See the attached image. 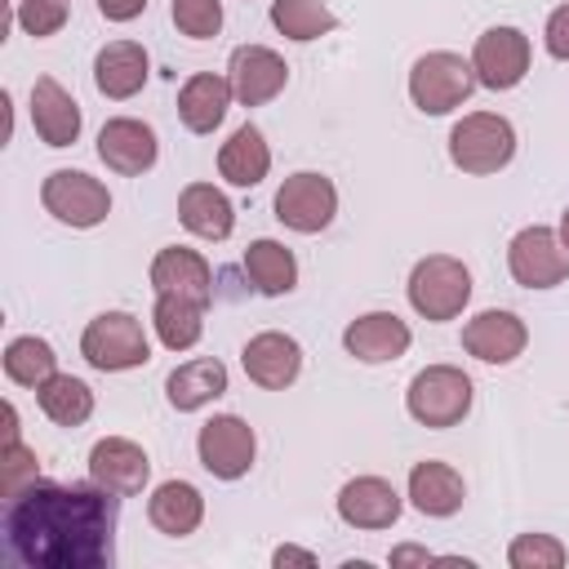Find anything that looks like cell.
I'll use <instances>...</instances> for the list:
<instances>
[{"instance_id": "obj_1", "label": "cell", "mask_w": 569, "mask_h": 569, "mask_svg": "<svg viewBox=\"0 0 569 569\" xmlns=\"http://www.w3.org/2000/svg\"><path fill=\"white\" fill-rule=\"evenodd\" d=\"M116 493L102 485L31 480L4 498V547L27 569L111 565Z\"/></svg>"}, {"instance_id": "obj_2", "label": "cell", "mask_w": 569, "mask_h": 569, "mask_svg": "<svg viewBox=\"0 0 569 569\" xmlns=\"http://www.w3.org/2000/svg\"><path fill=\"white\" fill-rule=\"evenodd\" d=\"M405 293H409V307L422 320L445 325V320H458L462 307L471 302V271L453 253H427V258L413 262Z\"/></svg>"}, {"instance_id": "obj_3", "label": "cell", "mask_w": 569, "mask_h": 569, "mask_svg": "<svg viewBox=\"0 0 569 569\" xmlns=\"http://www.w3.org/2000/svg\"><path fill=\"white\" fill-rule=\"evenodd\" d=\"M449 160L471 178L507 169L516 160V124L498 111H467L449 129Z\"/></svg>"}, {"instance_id": "obj_4", "label": "cell", "mask_w": 569, "mask_h": 569, "mask_svg": "<svg viewBox=\"0 0 569 569\" xmlns=\"http://www.w3.org/2000/svg\"><path fill=\"white\" fill-rule=\"evenodd\" d=\"M471 400H476V387L458 365H427L409 378V391H405L409 418L431 431L458 427L471 413Z\"/></svg>"}, {"instance_id": "obj_5", "label": "cell", "mask_w": 569, "mask_h": 569, "mask_svg": "<svg viewBox=\"0 0 569 569\" xmlns=\"http://www.w3.org/2000/svg\"><path fill=\"white\" fill-rule=\"evenodd\" d=\"M80 356L98 373H124V369H142L151 360V338L133 311H102L84 325Z\"/></svg>"}, {"instance_id": "obj_6", "label": "cell", "mask_w": 569, "mask_h": 569, "mask_svg": "<svg viewBox=\"0 0 569 569\" xmlns=\"http://www.w3.org/2000/svg\"><path fill=\"white\" fill-rule=\"evenodd\" d=\"M471 89H476L471 58L453 49H431L409 67V102L422 116H449L471 98Z\"/></svg>"}, {"instance_id": "obj_7", "label": "cell", "mask_w": 569, "mask_h": 569, "mask_svg": "<svg viewBox=\"0 0 569 569\" xmlns=\"http://www.w3.org/2000/svg\"><path fill=\"white\" fill-rule=\"evenodd\" d=\"M40 204L49 218H58L62 227H76V231H89L98 222H107L111 213V191L84 173V169H53L44 182H40Z\"/></svg>"}, {"instance_id": "obj_8", "label": "cell", "mask_w": 569, "mask_h": 569, "mask_svg": "<svg viewBox=\"0 0 569 569\" xmlns=\"http://www.w3.org/2000/svg\"><path fill=\"white\" fill-rule=\"evenodd\" d=\"M507 271L525 289H556L569 280V249L556 227H520L507 244Z\"/></svg>"}, {"instance_id": "obj_9", "label": "cell", "mask_w": 569, "mask_h": 569, "mask_svg": "<svg viewBox=\"0 0 569 569\" xmlns=\"http://www.w3.org/2000/svg\"><path fill=\"white\" fill-rule=\"evenodd\" d=\"M333 213H338V187L316 169H298L276 187V218L298 236L325 231Z\"/></svg>"}, {"instance_id": "obj_10", "label": "cell", "mask_w": 569, "mask_h": 569, "mask_svg": "<svg viewBox=\"0 0 569 569\" xmlns=\"http://www.w3.org/2000/svg\"><path fill=\"white\" fill-rule=\"evenodd\" d=\"M196 453L213 480H240L258 458V436L240 413H213L196 436Z\"/></svg>"}, {"instance_id": "obj_11", "label": "cell", "mask_w": 569, "mask_h": 569, "mask_svg": "<svg viewBox=\"0 0 569 569\" xmlns=\"http://www.w3.org/2000/svg\"><path fill=\"white\" fill-rule=\"evenodd\" d=\"M529 58H533V44L520 27H489L476 36L471 44V71H476V84L493 89V93H507L516 89L525 76H529Z\"/></svg>"}, {"instance_id": "obj_12", "label": "cell", "mask_w": 569, "mask_h": 569, "mask_svg": "<svg viewBox=\"0 0 569 569\" xmlns=\"http://www.w3.org/2000/svg\"><path fill=\"white\" fill-rule=\"evenodd\" d=\"M227 80H231V93H236L240 107H262V102L284 93L289 62L271 44H240V49H231Z\"/></svg>"}, {"instance_id": "obj_13", "label": "cell", "mask_w": 569, "mask_h": 569, "mask_svg": "<svg viewBox=\"0 0 569 569\" xmlns=\"http://www.w3.org/2000/svg\"><path fill=\"white\" fill-rule=\"evenodd\" d=\"M89 480L102 485L107 493L116 498H133L147 489L151 480V458L138 440L129 436H102L93 449H89Z\"/></svg>"}, {"instance_id": "obj_14", "label": "cell", "mask_w": 569, "mask_h": 569, "mask_svg": "<svg viewBox=\"0 0 569 569\" xmlns=\"http://www.w3.org/2000/svg\"><path fill=\"white\" fill-rule=\"evenodd\" d=\"M525 347H529V325L516 311L489 307L462 325V351L476 356L480 365H511L516 356H525Z\"/></svg>"}, {"instance_id": "obj_15", "label": "cell", "mask_w": 569, "mask_h": 569, "mask_svg": "<svg viewBox=\"0 0 569 569\" xmlns=\"http://www.w3.org/2000/svg\"><path fill=\"white\" fill-rule=\"evenodd\" d=\"M160 156V142H156V129L147 120H133V116H111L102 129H98V160L120 173V178H138L156 164Z\"/></svg>"}, {"instance_id": "obj_16", "label": "cell", "mask_w": 569, "mask_h": 569, "mask_svg": "<svg viewBox=\"0 0 569 569\" xmlns=\"http://www.w3.org/2000/svg\"><path fill=\"white\" fill-rule=\"evenodd\" d=\"M240 365L249 373V382H258L262 391H284L298 382L302 373V347L293 333H280V329H262L244 342L240 351Z\"/></svg>"}, {"instance_id": "obj_17", "label": "cell", "mask_w": 569, "mask_h": 569, "mask_svg": "<svg viewBox=\"0 0 569 569\" xmlns=\"http://www.w3.org/2000/svg\"><path fill=\"white\" fill-rule=\"evenodd\" d=\"M413 342V329L396 316V311H365L342 329V347L347 356H356L360 365H387L400 360Z\"/></svg>"}, {"instance_id": "obj_18", "label": "cell", "mask_w": 569, "mask_h": 569, "mask_svg": "<svg viewBox=\"0 0 569 569\" xmlns=\"http://www.w3.org/2000/svg\"><path fill=\"white\" fill-rule=\"evenodd\" d=\"M405 511V498L382 476H356L338 489V520L351 529H391Z\"/></svg>"}, {"instance_id": "obj_19", "label": "cell", "mask_w": 569, "mask_h": 569, "mask_svg": "<svg viewBox=\"0 0 569 569\" xmlns=\"http://www.w3.org/2000/svg\"><path fill=\"white\" fill-rule=\"evenodd\" d=\"M31 129H36V138L44 142V147H71L76 138H80V124H84V116H80V102L53 80V76H36L31 80Z\"/></svg>"}, {"instance_id": "obj_20", "label": "cell", "mask_w": 569, "mask_h": 569, "mask_svg": "<svg viewBox=\"0 0 569 569\" xmlns=\"http://www.w3.org/2000/svg\"><path fill=\"white\" fill-rule=\"evenodd\" d=\"M151 289L156 293H178V298H191L200 307L213 302V271L204 262V253L187 249V244H164L156 258H151Z\"/></svg>"}, {"instance_id": "obj_21", "label": "cell", "mask_w": 569, "mask_h": 569, "mask_svg": "<svg viewBox=\"0 0 569 569\" xmlns=\"http://www.w3.org/2000/svg\"><path fill=\"white\" fill-rule=\"evenodd\" d=\"M147 76H151V58H147V49L138 40H111L93 58V84L111 102H124V98L142 93Z\"/></svg>"}, {"instance_id": "obj_22", "label": "cell", "mask_w": 569, "mask_h": 569, "mask_svg": "<svg viewBox=\"0 0 569 569\" xmlns=\"http://www.w3.org/2000/svg\"><path fill=\"white\" fill-rule=\"evenodd\" d=\"M236 102L231 93V80L218 76V71H196L182 80L178 89V120L191 129V133H213L222 120H227V107Z\"/></svg>"}, {"instance_id": "obj_23", "label": "cell", "mask_w": 569, "mask_h": 569, "mask_svg": "<svg viewBox=\"0 0 569 569\" xmlns=\"http://www.w3.org/2000/svg\"><path fill=\"white\" fill-rule=\"evenodd\" d=\"M218 396H227V365L218 356H196L182 360L169 378H164V400L178 413H196L204 405H213Z\"/></svg>"}, {"instance_id": "obj_24", "label": "cell", "mask_w": 569, "mask_h": 569, "mask_svg": "<svg viewBox=\"0 0 569 569\" xmlns=\"http://www.w3.org/2000/svg\"><path fill=\"white\" fill-rule=\"evenodd\" d=\"M467 498V485H462V471L440 462V458H427V462H413L409 467V502L422 511V516H453Z\"/></svg>"}, {"instance_id": "obj_25", "label": "cell", "mask_w": 569, "mask_h": 569, "mask_svg": "<svg viewBox=\"0 0 569 569\" xmlns=\"http://www.w3.org/2000/svg\"><path fill=\"white\" fill-rule=\"evenodd\" d=\"M178 222L200 240H227L236 231V209L213 182H187L178 191Z\"/></svg>"}, {"instance_id": "obj_26", "label": "cell", "mask_w": 569, "mask_h": 569, "mask_svg": "<svg viewBox=\"0 0 569 569\" xmlns=\"http://www.w3.org/2000/svg\"><path fill=\"white\" fill-rule=\"evenodd\" d=\"M147 520L164 533V538H187L200 529L204 520V493L191 480H164L151 489L147 498Z\"/></svg>"}, {"instance_id": "obj_27", "label": "cell", "mask_w": 569, "mask_h": 569, "mask_svg": "<svg viewBox=\"0 0 569 569\" xmlns=\"http://www.w3.org/2000/svg\"><path fill=\"white\" fill-rule=\"evenodd\" d=\"M271 173V147L262 129L240 124L222 147H218V178L231 187H258Z\"/></svg>"}, {"instance_id": "obj_28", "label": "cell", "mask_w": 569, "mask_h": 569, "mask_svg": "<svg viewBox=\"0 0 569 569\" xmlns=\"http://www.w3.org/2000/svg\"><path fill=\"white\" fill-rule=\"evenodd\" d=\"M240 267H244L249 284L262 298H284L298 284V258H293V249H284L280 240H267V236L244 249V262Z\"/></svg>"}, {"instance_id": "obj_29", "label": "cell", "mask_w": 569, "mask_h": 569, "mask_svg": "<svg viewBox=\"0 0 569 569\" xmlns=\"http://www.w3.org/2000/svg\"><path fill=\"white\" fill-rule=\"evenodd\" d=\"M151 329H156L160 347H169V351H191V347L204 338V307L191 302V298H178V293H156Z\"/></svg>"}, {"instance_id": "obj_30", "label": "cell", "mask_w": 569, "mask_h": 569, "mask_svg": "<svg viewBox=\"0 0 569 569\" xmlns=\"http://www.w3.org/2000/svg\"><path fill=\"white\" fill-rule=\"evenodd\" d=\"M36 405L58 427H84L93 418V391H89L84 378H71V373H53L49 382H40Z\"/></svg>"}, {"instance_id": "obj_31", "label": "cell", "mask_w": 569, "mask_h": 569, "mask_svg": "<svg viewBox=\"0 0 569 569\" xmlns=\"http://www.w3.org/2000/svg\"><path fill=\"white\" fill-rule=\"evenodd\" d=\"M271 27L284 40L311 44V40L329 36L338 27V18H333L329 0H271Z\"/></svg>"}, {"instance_id": "obj_32", "label": "cell", "mask_w": 569, "mask_h": 569, "mask_svg": "<svg viewBox=\"0 0 569 569\" xmlns=\"http://www.w3.org/2000/svg\"><path fill=\"white\" fill-rule=\"evenodd\" d=\"M0 360H4V378L18 382V387H31V391L58 373V356H53V347H49L44 338H36V333L13 338V342L4 347Z\"/></svg>"}, {"instance_id": "obj_33", "label": "cell", "mask_w": 569, "mask_h": 569, "mask_svg": "<svg viewBox=\"0 0 569 569\" xmlns=\"http://www.w3.org/2000/svg\"><path fill=\"white\" fill-rule=\"evenodd\" d=\"M569 560L565 542L551 533H516L507 547V565L511 569H560Z\"/></svg>"}, {"instance_id": "obj_34", "label": "cell", "mask_w": 569, "mask_h": 569, "mask_svg": "<svg viewBox=\"0 0 569 569\" xmlns=\"http://www.w3.org/2000/svg\"><path fill=\"white\" fill-rule=\"evenodd\" d=\"M169 18L191 40H213L222 31V0H173Z\"/></svg>"}, {"instance_id": "obj_35", "label": "cell", "mask_w": 569, "mask_h": 569, "mask_svg": "<svg viewBox=\"0 0 569 569\" xmlns=\"http://www.w3.org/2000/svg\"><path fill=\"white\" fill-rule=\"evenodd\" d=\"M67 0H18V9H13V22L27 31V36H36V40H44V36H58L62 27H67Z\"/></svg>"}, {"instance_id": "obj_36", "label": "cell", "mask_w": 569, "mask_h": 569, "mask_svg": "<svg viewBox=\"0 0 569 569\" xmlns=\"http://www.w3.org/2000/svg\"><path fill=\"white\" fill-rule=\"evenodd\" d=\"M0 480H4V498H9V493H18L22 485L40 480V476H36V453H31L22 440L4 445V453H0Z\"/></svg>"}, {"instance_id": "obj_37", "label": "cell", "mask_w": 569, "mask_h": 569, "mask_svg": "<svg viewBox=\"0 0 569 569\" xmlns=\"http://www.w3.org/2000/svg\"><path fill=\"white\" fill-rule=\"evenodd\" d=\"M542 44L556 62H569V0L560 9L547 13V27H542Z\"/></svg>"}, {"instance_id": "obj_38", "label": "cell", "mask_w": 569, "mask_h": 569, "mask_svg": "<svg viewBox=\"0 0 569 569\" xmlns=\"http://www.w3.org/2000/svg\"><path fill=\"white\" fill-rule=\"evenodd\" d=\"M147 9V0H98V13L107 22H133Z\"/></svg>"}, {"instance_id": "obj_39", "label": "cell", "mask_w": 569, "mask_h": 569, "mask_svg": "<svg viewBox=\"0 0 569 569\" xmlns=\"http://www.w3.org/2000/svg\"><path fill=\"white\" fill-rule=\"evenodd\" d=\"M271 565H316V551H307V547H293V542H284V547H276L271 551Z\"/></svg>"}, {"instance_id": "obj_40", "label": "cell", "mask_w": 569, "mask_h": 569, "mask_svg": "<svg viewBox=\"0 0 569 569\" xmlns=\"http://www.w3.org/2000/svg\"><path fill=\"white\" fill-rule=\"evenodd\" d=\"M427 560H436L427 547H396L391 551V565H427Z\"/></svg>"}, {"instance_id": "obj_41", "label": "cell", "mask_w": 569, "mask_h": 569, "mask_svg": "<svg viewBox=\"0 0 569 569\" xmlns=\"http://www.w3.org/2000/svg\"><path fill=\"white\" fill-rule=\"evenodd\" d=\"M13 440H22V436H18V409L4 405V445H13Z\"/></svg>"}, {"instance_id": "obj_42", "label": "cell", "mask_w": 569, "mask_h": 569, "mask_svg": "<svg viewBox=\"0 0 569 569\" xmlns=\"http://www.w3.org/2000/svg\"><path fill=\"white\" fill-rule=\"evenodd\" d=\"M556 231H560V240H565V249H569V209L560 213V227H556Z\"/></svg>"}]
</instances>
